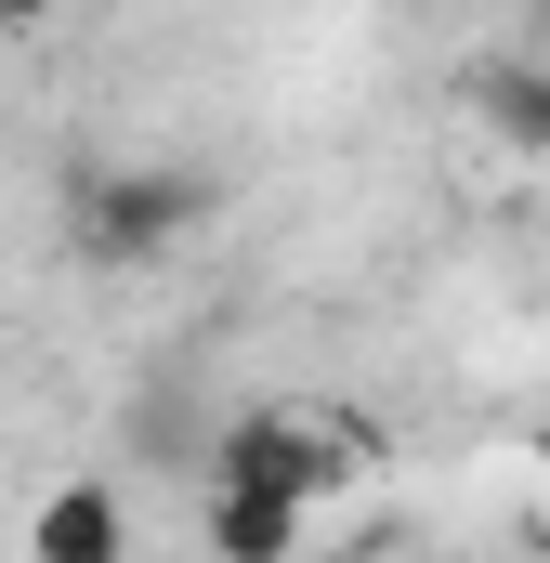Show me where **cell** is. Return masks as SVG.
<instances>
[{
  "mask_svg": "<svg viewBox=\"0 0 550 563\" xmlns=\"http://www.w3.org/2000/svg\"><path fill=\"white\" fill-rule=\"evenodd\" d=\"M197 184L184 170H79L66 184V250L79 263H106V276H132V263H170V236H197Z\"/></svg>",
  "mask_w": 550,
  "mask_h": 563,
  "instance_id": "1",
  "label": "cell"
},
{
  "mask_svg": "<svg viewBox=\"0 0 550 563\" xmlns=\"http://www.w3.org/2000/svg\"><path fill=\"white\" fill-rule=\"evenodd\" d=\"M301 511H315V498H275V485H210V551L275 563V551H301Z\"/></svg>",
  "mask_w": 550,
  "mask_h": 563,
  "instance_id": "5",
  "label": "cell"
},
{
  "mask_svg": "<svg viewBox=\"0 0 550 563\" xmlns=\"http://www.w3.org/2000/svg\"><path fill=\"white\" fill-rule=\"evenodd\" d=\"M119 538H132V511L106 485H53L40 525H26V551H53V563H119Z\"/></svg>",
  "mask_w": 550,
  "mask_h": 563,
  "instance_id": "4",
  "label": "cell"
},
{
  "mask_svg": "<svg viewBox=\"0 0 550 563\" xmlns=\"http://www.w3.org/2000/svg\"><path fill=\"white\" fill-rule=\"evenodd\" d=\"M341 472H354V432L315 420V407H237L210 445V485H275V498H315Z\"/></svg>",
  "mask_w": 550,
  "mask_h": 563,
  "instance_id": "2",
  "label": "cell"
},
{
  "mask_svg": "<svg viewBox=\"0 0 550 563\" xmlns=\"http://www.w3.org/2000/svg\"><path fill=\"white\" fill-rule=\"evenodd\" d=\"M459 92H472L485 144H512V157H550V66H538V53H485Z\"/></svg>",
  "mask_w": 550,
  "mask_h": 563,
  "instance_id": "3",
  "label": "cell"
},
{
  "mask_svg": "<svg viewBox=\"0 0 550 563\" xmlns=\"http://www.w3.org/2000/svg\"><path fill=\"white\" fill-rule=\"evenodd\" d=\"M53 13H66V0H0V26H53Z\"/></svg>",
  "mask_w": 550,
  "mask_h": 563,
  "instance_id": "6",
  "label": "cell"
},
{
  "mask_svg": "<svg viewBox=\"0 0 550 563\" xmlns=\"http://www.w3.org/2000/svg\"><path fill=\"white\" fill-rule=\"evenodd\" d=\"M538 472H550V420H538Z\"/></svg>",
  "mask_w": 550,
  "mask_h": 563,
  "instance_id": "7",
  "label": "cell"
}]
</instances>
